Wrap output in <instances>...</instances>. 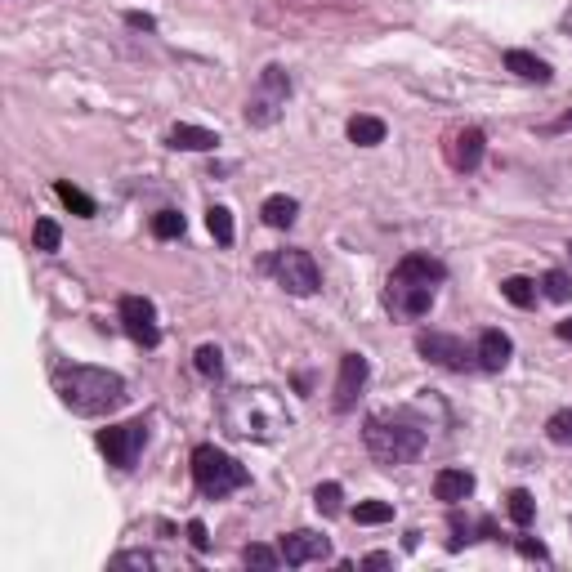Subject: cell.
<instances>
[{"instance_id": "cell-1", "label": "cell", "mask_w": 572, "mask_h": 572, "mask_svg": "<svg viewBox=\"0 0 572 572\" xmlns=\"http://www.w3.org/2000/svg\"><path fill=\"white\" fill-rule=\"evenodd\" d=\"M219 425L233 438H251V443H278L291 429V412L273 389L264 385H242L228 389L224 403H219Z\"/></svg>"}, {"instance_id": "cell-2", "label": "cell", "mask_w": 572, "mask_h": 572, "mask_svg": "<svg viewBox=\"0 0 572 572\" xmlns=\"http://www.w3.org/2000/svg\"><path fill=\"white\" fill-rule=\"evenodd\" d=\"M443 278H447L443 260H434L429 251L403 255V260H398V269L389 273V282H385V309L394 313V318H407V322L425 318V313L434 309Z\"/></svg>"}, {"instance_id": "cell-3", "label": "cell", "mask_w": 572, "mask_h": 572, "mask_svg": "<svg viewBox=\"0 0 572 572\" xmlns=\"http://www.w3.org/2000/svg\"><path fill=\"white\" fill-rule=\"evenodd\" d=\"M54 394L76 416H112L126 403V380L108 367H59L54 371Z\"/></svg>"}, {"instance_id": "cell-4", "label": "cell", "mask_w": 572, "mask_h": 572, "mask_svg": "<svg viewBox=\"0 0 572 572\" xmlns=\"http://www.w3.org/2000/svg\"><path fill=\"white\" fill-rule=\"evenodd\" d=\"M362 443H367V452L376 456V465L394 470V465H407L425 452L429 434H425V425L407 421L403 412H376V416L362 421Z\"/></svg>"}, {"instance_id": "cell-5", "label": "cell", "mask_w": 572, "mask_h": 572, "mask_svg": "<svg viewBox=\"0 0 572 572\" xmlns=\"http://www.w3.org/2000/svg\"><path fill=\"white\" fill-rule=\"evenodd\" d=\"M193 483L206 501H224L233 492L251 488V470L237 456L219 452L215 443H202V447H193Z\"/></svg>"}, {"instance_id": "cell-6", "label": "cell", "mask_w": 572, "mask_h": 572, "mask_svg": "<svg viewBox=\"0 0 572 572\" xmlns=\"http://www.w3.org/2000/svg\"><path fill=\"white\" fill-rule=\"evenodd\" d=\"M286 103H291V72H286L282 63H269V68L255 76L251 94H246L242 117H246V126L269 130V126H278V121L286 117Z\"/></svg>"}, {"instance_id": "cell-7", "label": "cell", "mask_w": 572, "mask_h": 572, "mask_svg": "<svg viewBox=\"0 0 572 572\" xmlns=\"http://www.w3.org/2000/svg\"><path fill=\"white\" fill-rule=\"evenodd\" d=\"M269 273L278 278V286L286 295H318L322 291V269L318 260H313L309 251H300V246H286V251H278L269 260Z\"/></svg>"}, {"instance_id": "cell-8", "label": "cell", "mask_w": 572, "mask_h": 572, "mask_svg": "<svg viewBox=\"0 0 572 572\" xmlns=\"http://www.w3.org/2000/svg\"><path fill=\"white\" fill-rule=\"evenodd\" d=\"M416 354L447 371H479V349H470L461 336H447V331H421L416 336Z\"/></svg>"}, {"instance_id": "cell-9", "label": "cell", "mask_w": 572, "mask_h": 572, "mask_svg": "<svg viewBox=\"0 0 572 572\" xmlns=\"http://www.w3.org/2000/svg\"><path fill=\"white\" fill-rule=\"evenodd\" d=\"M99 452L108 456L117 470H135V461H139V452H143V443H148V421H126V425H108V429H99Z\"/></svg>"}, {"instance_id": "cell-10", "label": "cell", "mask_w": 572, "mask_h": 572, "mask_svg": "<svg viewBox=\"0 0 572 572\" xmlns=\"http://www.w3.org/2000/svg\"><path fill=\"white\" fill-rule=\"evenodd\" d=\"M117 313H121V327H126V336L135 340V345H143V349H157L161 345L157 304H152L148 295H121Z\"/></svg>"}, {"instance_id": "cell-11", "label": "cell", "mask_w": 572, "mask_h": 572, "mask_svg": "<svg viewBox=\"0 0 572 572\" xmlns=\"http://www.w3.org/2000/svg\"><path fill=\"white\" fill-rule=\"evenodd\" d=\"M278 550H282L286 568H309V564L331 559V537H322V532H313V528H295V532H282L278 537Z\"/></svg>"}, {"instance_id": "cell-12", "label": "cell", "mask_w": 572, "mask_h": 572, "mask_svg": "<svg viewBox=\"0 0 572 572\" xmlns=\"http://www.w3.org/2000/svg\"><path fill=\"white\" fill-rule=\"evenodd\" d=\"M367 380H371V362L362 358V354H345V358H340L336 398H331V407H336L340 416H345V412H354V407H358V394H362V389H367Z\"/></svg>"}, {"instance_id": "cell-13", "label": "cell", "mask_w": 572, "mask_h": 572, "mask_svg": "<svg viewBox=\"0 0 572 572\" xmlns=\"http://www.w3.org/2000/svg\"><path fill=\"white\" fill-rule=\"evenodd\" d=\"M483 152H488V135H483L479 126H465L456 130L452 143H447V161H452L461 175H470V170L483 166Z\"/></svg>"}, {"instance_id": "cell-14", "label": "cell", "mask_w": 572, "mask_h": 572, "mask_svg": "<svg viewBox=\"0 0 572 572\" xmlns=\"http://www.w3.org/2000/svg\"><path fill=\"white\" fill-rule=\"evenodd\" d=\"M474 349H479V371H505V367H510V358H514V340L505 336L501 327L483 331Z\"/></svg>"}, {"instance_id": "cell-15", "label": "cell", "mask_w": 572, "mask_h": 572, "mask_svg": "<svg viewBox=\"0 0 572 572\" xmlns=\"http://www.w3.org/2000/svg\"><path fill=\"white\" fill-rule=\"evenodd\" d=\"M434 497L447 505H461L465 497H474V474L461 470V465H447V470L434 474Z\"/></svg>"}, {"instance_id": "cell-16", "label": "cell", "mask_w": 572, "mask_h": 572, "mask_svg": "<svg viewBox=\"0 0 572 572\" xmlns=\"http://www.w3.org/2000/svg\"><path fill=\"white\" fill-rule=\"evenodd\" d=\"M166 143L175 152H215L219 135H215V130H206V126H188V121H179V126L166 135Z\"/></svg>"}, {"instance_id": "cell-17", "label": "cell", "mask_w": 572, "mask_h": 572, "mask_svg": "<svg viewBox=\"0 0 572 572\" xmlns=\"http://www.w3.org/2000/svg\"><path fill=\"white\" fill-rule=\"evenodd\" d=\"M505 72H514L519 81H537V85H550V81H555L550 63L537 59V54H528V50H505Z\"/></svg>"}, {"instance_id": "cell-18", "label": "cell", "mask_w": 572, "mask_h": 572, "mask_svg": "<svg viewBox=\"0 0 572 572\" xmlns=\"http://www.w3.org/2000/svg\"><path fill=\"white\" fill-rule=\"evenodd\" d=\"M483 537H497V523H492V519L470 523V519H461V510H452V537H447V550H461V546L483 541Z\"/></svg>"}, {"instance_id": "cell-19", "label": "cell", "mask_w": 572, "mask_h": 572, "mask_svg": "<svg viewBox=\"0 0 572 572\" xmlns=\"http://www.w3.org/2000/svg\"><path fill=\"white\" fill-rule=\"evenodd\" d=\"M295 215H300V202H295V197H286V193L264 197V206H260V219L269 228H291Z\"/></svg>"}, {"instance_id": "cell-20", "label": "cell", "mask_w": 572, "mask_h": 572, "mask_svg": "<svg viewBox=\"0 0 572 572\" xmlns=\"http://www.w3.org/2000/svg\"><path fill=\"white\" fill-rule=\"evenodd\" d=\"M389 126L380 117H354L349 121V143H358V148H376V143H385Z\"/></svg>"}, {"instance_id": "cell-21", "label": "cell", "mask_w": 572, "mask_h": 572, "mask_svg": "<svg viewBox=\"0 0 572 572\" xmlns=\"http://www.w3.org/2000/svg\"><path fill=\"white\" fill-rule=\"evenodd\" d=\"M54 197H59V202L68 206L72 215H81V219H94V215H99V206H94V197H85L76 184H68V179H59V184H54Z\"/></svg>"}, {"instance_id": "cell-22", "label": "cell", "mask_w": 572, "mask_h": 572, "mask_svg": "<svg viewBox=\"0 0 572 572\" xmlns=\"http://www.w3.org/2000/svg\"><path fill=\"white\" fill-rule=\"evenodd\" d=\"M313 505H318V514L336 519V514H345V488L340 483H318L313 488Z\"/></svg>"}, {"instance_id": "cell-23", "label": "cell", "mask_w": 572, "mask_h": 572, "mask_svg": "<svg viewBox=\"0 0 572 572\" xmlns=\"http://www.w3.org/2000/svg\"><path fill=\"white\" fill-rule=\"evenodd\" d=\"M505 510H510V519L519 523V528H528V523L537 519V501H532L528 488H514L510 497H505Z\"/></svg>"}, {"instance_id": "cell-24", "label": "cell", "mask_w": 572, "mask_h": 572, "mask_svg": "<svg viewBox=\"0 0 572 572\" xmlns=\"http://www.w3.org/2000/svg\"><path fill=\"white\" fill-rule=\"evenodd\" d=\"M184 228H188V219L179 211H157L152 215V237H157V242H175V237H184Z\"/></svg>"}, {"instance_id": "cell-25", "label": "cell", "mask_w": 572, "mask_h": 572, "mask_svg": "<svg viewBox=\"0 0 572 572\" xmlns=\"http://www.w3.org/2000/svg\"><path fill=\"white\" fill-rule=\"evenodd\" d=\"M501 295L514 304V309H532V304H537V282H528V278H505V282H501Z\"/></svg>"}, {"instance_id": "cell-26", "label": "cell", "mask_w": 572, "mask_h": 572, "mask_svg": "<svg viewBox=\"0 0 572 572\" xmlns=\"http://www.w3.org/2000/svg\"><path fill=\"white\" fill-rule=\"evenodd\" d=\"M206 228H211V237L219 246H233V211H228V206H211V211H206Z\"/></svg>"}, {"instance_id": "cell-27", "label": "cell", "mask_w": 572, "mask_h": 572, "mask_svg": "<svg viewBox=\"0 0 572 572\" xmlns=\"http://www.w3.org/2000/svg\"><path fill=\"white\" fill-rule=\"evenodd\" d=\"M541 295H546V300H555V304H568L572 300V273L550 269L546 278H541Z\"/></svg>"}, {"instance_id": "cell-28", "label": "cell", "mask_w": 572, "mask_h": 572, "mask_svg": "<svg viewBox=\"0 0 572 572\" xmlns=\"http://www.w3.org/2000/svg\"><path fill=\"white\" fill-rule=\"evenodd\" d=\"M193 367H197V376H206V380L224 376V354H219V345H202V349H197Z\"/></svg>"}, {"instance_id": "cell-29", "label": "cell", "mask_w": 572, "mask_h": 572, "mask_svg": "<svg viewBox=\"0 0 572 572\" xmlns=\"http://www.w3.org/2000/svg\"><path fill=\"white\" fill-rule=\"evenodd\" d=\"M32 237H36V251H59L63 246V228L54 224V219H36V228H32Z\"/></svg>"}, {"instance_id": "cell-30", "label": "cell", "mask_w": 572, "mask_h": 572, "mask_svg": "<svg viewBox=\"0 0 572 572\" xmlns=\"http://www.w3.org/2000/svg\"><path fill=\"white\" fill-rule=\"evenodd\" d=\"M354 519L367 523V528H376V523H389V519H394V505H389V501H358Z\"/></svg>"}, {"instance_id": "cell-31", "label": "cell", "mask_w": 572, "mask_h": 572, "mask_svg": "<svg viewBox=\"0 0 572 572\" xmlns=\"http://www.w3.org/2000/svg\"><path fill=\"white\" fill-rule=\"evenodd\" d=\"M546 438H550V443H559V447L572 443V407H564V412L550 416V421H546Z\"/></svg>"}, {"instance_id": "cell-32", "label": "cell", "mask_w": 572, "mask_h": 572, "mask_svg": "<svg viewBox=\"0 0 572 572\" xmlns=\"http://www.w3.org/2000/svg\"><path fill=\"white\" fill-rule=\"evenodd\" d=\"M242 559H246L251 568H278V564H282V550H273V546H246Z\"/></svg>"}, {"instance_id": "cell-33", "label": "cell", "mask_w": 572, "mask_h": 572, "mask_svg": "<svg viewBox=\"0 0 572 572\" xmlns=\"http://www.w3.org/2000/svg\"><path fill=\"white\" fill-rule=\"evenodd\" d=\"M112 564H117V568H157L161 559L152 555V550H121V555L112 559Z\"/></svg>"}, {"instance_id": "cell-34", "label": "cell", "mask_w": 572, "mask_h": 572, "mask_svg": "<svg viewBox=\"0 0 572 572\" xmlns=\"http://www.w3.org/2000/svg\"><path fill=\"white\" fill-rule=\"evenodd\" d=\"M514 546H519V555H523V559H537V564H550V550L541 546V541H532V537H519V541H514Z\"/></svg>"}, {"instance_id": "cell-35", "label": "cell", "mask_w": 572, "mask_h": 572, "mask_svg": "<svg viewBox=\"0 0 572 572\" xmlns=\"http://www.w3.org/2000/svg\"><path fill=\"white\" fill-rule=\"evenodd\" d=\"M184 532H188V541H193V550H211V532H206L202 519H193Z\"/></svg>"}, {"instance_id": "cell-36", "label": "cell", "mask_w": 572, "mask_h": 572, "mask_svg": "<svg viewBox=\"0 0 572 572\" xmlns=\"http://www.w3.org/2000/svg\"><path fill=\"white\" fill-rule=\"evenodd\" d=\"M126 23L135 27V32H152V27H157V18H152V14H139V9H135V14H126Z\"/></svg>"}, {"instance_id": "cell-37", "label": "cell", "mask_w": 572, "mask_h": 572, "mask_svg": "<svg viewBox=\"0 0 572 572\" xmlns=\"http://www.w3.org/2000/svg\"><path fill=\"white\" fill-rule=\"evenodd\" d=\"M362 564H367V568H389V564H394V555H385V550H376V555H367V559H362Z\"/></svg>"}, {"instance_id": "cell-38", "label": "cell", "mask_w": 572, "mask_h": 572, "mask_svg": "<svg viewBox=\"0 0 572 572\" xmlns=\"http://www.w3.org/2000/svg\"><path fill=\"white\" fill-rule=\"evenodd\" d=\"M555 336H559V340H568V345H572V318L559 322V327H555Z\"/></svg>"}, {"instance_id": "cell-39", "label": "cell", "mask_w": 572, "mask_h": 572, "mask_svg": "<svg viewBox=\"0 0 572 572\" xmlns=\"http://www.w3.org/2000/svg\"><path fill=\"white\" fill-rule=\"evenodd\" d=\"M564 126H568V130H572V112H568V117H564Z\"/></svg>"}, {"instance_id": "cell-40", "label": "cell", "mask_w": 572, "mask_h": 572, "mask_svg": "<svg viewBox=\"0 0 572 572\" xmlns=\"http://www.w3.org/2000/svg\"><path fill=\"white\" fill-rule=\"evenodd\" d=\"M568 251H572V246H568Z\"/></svg>"}]
</instances>
